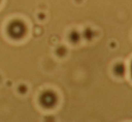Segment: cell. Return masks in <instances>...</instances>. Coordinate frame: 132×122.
<instances>
[{
  "mask_svg": "<svg viewBox=\"0 0 132 122\" xmlns=\"http://www.w3.org/2000/svg\"><path fill=\"white\" fill-rule=\"evenodd\" d=\"M131 72H132V68H131Z\"/></svg>",
  "mask_w": 132,
  "mask_h": 122,
  "instance_id": "cell-1",
  "label": "cell"
}]
</instances>
